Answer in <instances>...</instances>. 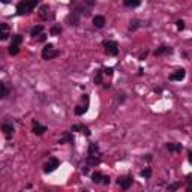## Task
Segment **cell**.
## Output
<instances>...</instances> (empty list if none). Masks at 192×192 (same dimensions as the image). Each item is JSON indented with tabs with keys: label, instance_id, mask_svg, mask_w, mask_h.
<instances>
[{
	"label": "cell",
	"instance_id": "603a6c76",
	"mask_svg": "<svg viewBox=\"0 0 192 192\" xmlns=\"http://www.w3.org/2000/svg\"><path fill=\"white\" fill-rule=\"evenodd\" d=\"M20 53V47H17V45H9V54H12V56H17Z\"/></svg>",
	"mask_w": 192,
	"mask_h": 192
},
{
	"label": "cell",
	"instance_id": "484cf974",
	"mask_svg": "<svg viewBox=\"0 0 192 192\" xmlns=\"http://www.w3.org/2000/svg\"><path fill=\"white\" fill-rule=\"evenodd\" d=\"M141 176L146 177V179H149V177L152 176V170H150V168H144V170L141 171Z\"/></svg>",
	"mask_w": 192,
	"mask_h": 192
},
{
	"label": "cell",
	"instance_id": "4316f807",
	"mask_svg": "<svg viewBox=\"0 0 192 192\" xmlns=\"http://www.w3.org/2000/svg\"><path fill=\"white\" fill-rule=\"evenodd\" d=\"M86 111H87L86 107H77V108H75V114H77V116H81V114H84Z\"/></svg>",
	"mask_w": 192,
	"mask_h": 192
},
{
	"label": "cell",
	"instance_id": "9c48e42d",
	"mask_svg": "<svg viewBox=\"0 0 192 192\" xmlns=\"http://www.w3.org/2000/svg\"><path fill=\"white\" fill-rule=\"evenodd\" d=\"M185 75H186L185 69H177V71H174L173 74L170 75V80L171 81H182L185 78Z\"/></svg>",
	"mask_w": 192,
	"mask_h": 192
},
{
	"label": "cell",
	"instance_id": "8992f818",
	"mask_svg": "<svg viewBox=\"0 0 192 192\" xmlns=\"http://www.w3.org/2000/svg\"><path fill=\"white\" fill-rule=\"evenodd\" d=\"M59 165H60V161L56 159V158H51L50 161H48V162L45 164L44 170H45V173H53V171L56 170V168H59Z\"/></svg>",
	"mask_w": 192,
	"mask_h": 192
},
{
	"label": "cell",
	"instance_id": "1f68e13d",
	"mask_svg": "<svg viewBox=\"0 0 192 192\" xmlns=\"http://www.w3.org/2000/svg\"><path fill=\"white\" fill-rule=\"evenodd\" d=\"M186 182H188V185H192V174L186 176Z\"/></svg>",
	"mask_w": 192,
	"mask_h": 192
},
{
	"label": "cell",
	"instance_id": "ac0fdd59",
	"mask_svg": "<svg viewBox=\"0 0 192 192\" xmlns=\"http://www.w3.org/2000/svg\"><path fill=\"white\" fill-rule=\"evenodd\" d=\"M102 78H104V71H96L95 75V84H102Z\"/></svg>",
	"mask_w": 192,
	"mask_h": 192
},
{
	"label": "cell",
	"instance_id": "6da1fadb",
	"mask_svg": "<svg viewBox=\"0 0 192 192\" xmlns=\"http://www.w3.org/2000/svg\"><path fill=\"white\" fill-rule=\"evenodd\" d=\"M87 162L90 165H98L101 162V152H99V146L96 143H92L89 146V156H87Z\"/></svg>",
	"mask_w": 192,
	"mask_h": 192
},
{
	"label": "cell",
	"instance_id": "4dcf8cb0",
	"mask_svg": "<svg viewBox=\"0 0 192 192\" xmlns=\"http://www.w3.org/2000/svg\"><path fill=\"white\" fill-rule=\"evenodd\" d=\"M180 186V183H174V185H171L170 188H168V192H171V191H176L177 188Z\"/></svg>",
	"mask_w": 192,
	"mask_h": 192
},
{
	"label": "cell",
	"instance_id": "30bf717a",
	"mask_svg": "<svg viewBox=\"0 0 192 192\" xmlns=\"http://www.w3.org/2000/svg\"><path fill=\"white\" fill-rule=\"evenodd\" d=\"M9 36V26L6 23H2L0 24V38H2V41H6Z\"/></svg>",
	"mask_w": 192,
	"mask_h": 192
},
{
	"label": "cell",
	"instance_id": "cb8c5ba5",
	"mask_svg": "<svg viewBox=\"0 0 192 192\" xmlns=\"http://www.w3.org/2000/svg\"><path fill=\"white\" fill-rule=\"evenodd\" d=\"M0 96H2V98H6L8 96V89H6V84L5 83H0Z\"/></svg>",
	"mask_w": 192,
	"mask_h": 192
},
{
	"label": "cell",
	"instance_id": "d590c367",
	"mask_svg": "<svg viewBox=\"0 0 192 192\" xmlns=\"http://www.w3.org/2000/svg\"><path fill=\"white\" fill-rule=\"evenodd\" d=\"M186 192H192V188H188V189H186Z\"/></svg>",
	"mask_w": 192,
	"mask_h": 192
},
{
	"label": "cell",
	"instance_id": "e575fe53",
	"mask_svg": "<svg viewBox=\"0 0 192 192\" xmlns=\"http://www.w3.org/2000/svg\"><path fill=\"white\" fill-rule=\"evenodd\" d=\"M189 162H191V164H192V152H191V153H189Z\"/></svg>",
	"mask_w": 192,
	"mask_h": 192
},
{
	"label": "cell",
	"instance_id": "d6a6232c",
	"mask_svg": "<svg viewBox=\"0 0 192 192\" xmlns=\"http://www.w3.org/2000/svg\"><path fill=\"white\" fill-rule=\"evenodd\" d=\"M45 39H47V35H45V33H42V35H41V36L38 38V41H41V42H44Z\"/></svg>",
	"mask_w": 192,
	"mask_h": 192
},
{
	"label": "cell",
	"instance_id": "ffe728a7",
	"mask_svg": "<svg viewBox=\"0 0 192 192\" xmlns=\"http://www.w3.org/2000/svg\"><path fill=\"white\" fill-rule=\"evenodd\" d=\"M140 5H141L140 0H125V6H129V8H137Z\"/></svg>",
	"mask_w": 192,
	"mask_h": 192
},
{
	"label": "cell",
	"instance_id": "7c38bea8",
	"mask_svg": "<svg viewBox=\"0 0 192 192\" xmlns=\"http://www.w3.org/2000/svg\"><path fill=\"white\" fill-rule=\"evenodd\" d=\"M44 132H47V128L42 126L41 123L35 122V123H33V134H35V135H42Z\"/></svg>",
	"mask_w": 192,
	"mask_h": 192
},
{
	"label": "cell",
	"instance_id": "2e32d148",
	"mask_svg": "<svg viewBox=\"0 0 192 192\" xmlns=\"http://www.w3.org/2000/svg\"><path fill=\"white\" fill-rule=\"evenodd\" d=\"M72 131H81L84 135H90V129L87 126H83V125H75V126H72Z\"/></svg>",
	"mask_w": 192,
	"mask_h": 192
},
{
	"label": "cell",
	"instance_id": "44dd1931",
	"mask_svg": "<svg viewBox=\"0 0 192 192\" xmlns=\"http://www.w3.org/2000/svg\"><path fill=\"white\" fill-rule=\"evenodd\" d=\"M21 42H23V36H21V35H14V36H12V42H11L12 45L20 47V44H21Z\"/></svg>",
	"mask_w": 192,
	"mask_h": 192
},
{
	"label": "cell",
	"instance_id": "e0dca14e",
	"mask_svg": "<svg viewBox=\"0 0 192 192\" xmlns=\"http://www.w3.org/2000/svg\"><path fill=\"white\" fill-rule=\"evenodd\" d=\"M167 149L170 150V152H180L182 146H180V144H176V143H168L167 144Z\"/></svg>",
	"mask_w": 192,
	"mask_h": 192
},
{
	"label": "cell",
	"instance_id": "9a60e30c",
	"mask_svg": "<svg viewBox=\"0 0 192 192\" xmlns=\"http://www.w3.org/2000/svg\"><path fill=\"white\" fill-rule=\"evenodd\" d=\"M2 129H3V132H5L6 138H11V135L14 134V126H12V125H9V123H5Z\"/></svg>",
	"mask_w": 192,
	"mask_h": 192
},
{
	"label": "cell",
	"instance_id": "f1b7e54d",
	"mask_svg": "<svg viewBox=\"0 0 192 192\" xmlns=\"http://www.w3.org/2000/svg\"><path fill=\"white\" fill-rule=\"evenodd\" d=\"M138 23H140V21H137V20H134V21L131 23V27H129V29H131V30H135V29H137V27L140 26V24H138Z\"/></svg>",
	"mask_w": 192,
	"mask_h": 192
},
{
	"label": "cell",
	"instance_id": "3957f363",
	"mask_svg": "<svg viewBox=\"0 0 192 192\" xmlns=\"http://www.w3.org/2000/svg\"><path fill=\"white\" fill-rule=\"evenodd\" d=\"M57 56H59V51L56 50L51 44H48V45H45L42 48V59L44 60H51V59H54Z\"/></svg>",
	"mask_w": 192,
	"mask_h": 192
},
{
	"label": "cell",
	"instance_id": "83f0119b",
	"mask_svg": "<svg viewBox=\"0 0 192 192\" xmlns=\"http://www.w3.org/2000/svg\"><path fill=\"white\" fill-rule=\"evenodd\" d=\"M176 24H177V29H179V30H183V29H185V21H183V20H177Z\"/></svg>",
	"mask_w": 192,
	"mask_h": 192
},
{
	"label": "cell",
	"instance_id": "d6986e66",
	"mask_svg": "<svg viewBox=\"0 0 192 192\" xmlns=\"http://www.w3.org/2000/svg\"><path fill=\"white\" fill-rule=\"evenodd\" d=\"M102 179H104V176H102L99 171H96V173L92 174V182H93V183H101Z\"/></svg>",
	"mask_w": 192,
	"mask_h": 192
},
{
	"label": "cell",
	"instance_id": "7a4b0ae2",
	"mask_svg": "<svg viewBox=\"0 0 192 192\" xmlns=\"http://www.w3.org/2000/svg\"><path fill=\"white\" fill-rule=\"evenodd\" d=\"M36 6H38L36 0H32V2H20V3L17 5V14H18V15L29 14V12H32Z\"/></svg>",
	"mask_w": 192,
	"mask_h": 192
},
{
	"label": "cell",
	"instance_id": "d4e9b609",
	"mask_svg": "<svg viewBox=\"0 0 192 192\" xmlns=\"http://www.w3.org/2000/svg\"><path fill=\"white\" fill-rule=\"evenodd\" d=\"M50 33H51L53 36H57V35L62 33V27H60V26H53L51 30H50Z\"/></svg>",
	"mask_w": 192,
	"mask_h": 192
},
{
	"label": "cell",
	"instance_id": "4fadbf2b",
	"mask_svg": "<svg viewBox=\"0 0 192 192\" xmlns=\"http://www.w3.org/2000/svg\"><path fill=\"white\" fill-rule=\"evenodd\" d=\"M171 51H173L171 48H168V47H165V45H161L159 48H156L155 56H162V54H165V53H171Z\"/></svg>",
	"mask_w": 192,
	"mask_h": 192
},
{
	"label": "cell",
	"instance_id": "ba28073f",
	"mask_svg": "<svg viewBox=\"0 0 192 192\" xmlns=\"http://www.w3.org/2000/svg\"><path fill=\"white\" fill-rule=\"evenodd\" d=\"M132 177L131 176H125V177H119V180H117V183L122 186L123 189H129L131 188V185H132Z\"/></svg>",
	"mask_w": 192,
	"mask_h": 192
},
{
	"label": "cell",
	"instance_id": "836d02e7",
	"mask_svg": "<svg viewBox=\"0 0 192 192\" xmlns=\"http://www.w3.org/2000/svg\"><path fill=\"white\" fill-rule=\"evenodd\" d=\"M102 183H104V185H108V183H110V177H104V179H102Z\"/></svg>",
	"mask_w": 192,
	"mask_h": 192
},
{
	"label": "cell",
	"instance_id": "52a82bcc",
	"mask_svg": "<svg viewBox=\"0 0 192 192\" xmlns=\"http://www.w3.org/2000/svg\"><path fill=\"white\" fill-rule=\"evenodd\" d=\"M66 21L69 23V26H78V23H80V12L78 11H74L72 14L68 15Z\"/></svg>",
	"mask_w": 192,
	"mask_h": 192
},
{
	"label": "cell",
	"instance_id": "8fae6325",
	"mask_svg": "<svg viewBox=\"0 0 192 192\" xmlns=\"http://www.w3.org/2000/svg\"><path fill=\"white\" fill-rule=\"evenodd\" d=\"M93 26H95L96 29H102V27L105 26V17H102V15L93 17Z\"/></svg>",
	"mask_w": 192,
	"mask_h": 192
},
{
	"label": "cell",
	"instance_id": "5bb4252c",
	"mask_svg": "<svg viewBox=\"0 0 192 192\" xmlns=\"http://www.w3.org/2000/svg\"><path fill=\"white\" fill-rule=\"evenodd\" d=\"M44 33V27L42 26H35L33 29H32V32H30V36H33V38H39L41 35Z\"/></svg>",
	"mask_w": 192,
	"mask_h": 192
},
{
	"label": "cell",
	"instance_id": "7402d4cb",
	"mask_svg": "<svg viewBox=\"0 0 192 192\" xmlns=\"http://www.w3.org/2000/svg\"><path fill=\"white\" fill-rule=\"evenodd\" d=\"M72 141H74V138H72V135H71L69 132H65L63 138L60 140V144H63V143H72Z\"/></svg>",
	"mask_w": 192,
	"mask_h": 192
},
{
	"label": "cell",
	"instance_id": "277c9868",
	"mask_svg": "<svg viewBox=\"0 0 192 192\" xmlns=\"http://www.w3.org/2000/svg\"><path fill=\"white\" fill-rule=\"evenodd\" d=\"M104 47H105V53L108 56H117L119 54V45H117V42H114V41H105Z\"/></svg>",
	"mask_w": 192,
	"mask_h": 192
},
{
	"label": "cell",
	"instance_id": "5b68a950",
	"mask_svg": "<svg viewBox=\"0 0 192 192\" xmlns=\"http://www.w3.org/2000/svg\"><path fill=\"white\" fill-rule=\"evenodd\" d=\"M39 17L44 20V21H51V20H54V12H51V9L48 8L47 5H44V6H41V9H39Z\"/></svg>",
	"mask_w": 192,
	"mask_h": 192
},
{
	"label": "cell",
	"instance_id": "f546056e",
	"mask_svg": "<svg viewBox=\"0 0 192 192\" xmlns=\"http://www.w3.org/2000/svg\"><path fill=\"white\" fill-rule=\"evenodd\" d=\"M113 72H114V69H113V68H107V69L104 71V74H105V75H108V77H111V75H113Z\"/></svg>",
	"mask_w": 192,
	"mask_h": 192
}]
</instances>
